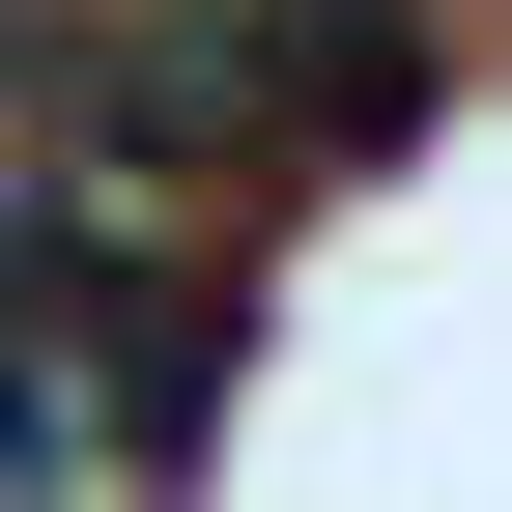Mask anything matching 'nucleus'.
<instances>
[{"instance_id": "1", "label": "nucleus", "mask_w": 512, "mask_h": 512, "mask_svg": "<svg viewBox=\"0 0 512 512\" xmlns=\"http://www.w3.org/2000/svg\"><path fill=\"white\" fill-rule=\"evenodd\" d=\"M228 114H285V171H399L427 143V0H228Z\"/></svg>"}]
</instances>
